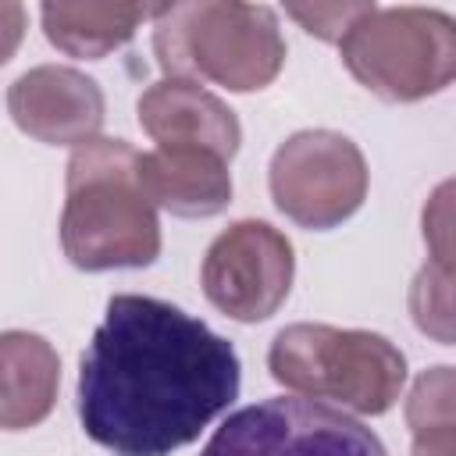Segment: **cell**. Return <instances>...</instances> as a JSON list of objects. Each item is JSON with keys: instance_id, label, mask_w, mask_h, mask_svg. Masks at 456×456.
<instances>
[{"instance_id": "1", "label": "cell", "mask_w": 456, "mask_h": 456, "mask_svg": "<svg viewBox=\"0 0 456 456\" xmlns=\"http://www.w3.org/2000/svg\"><path fill=\"white\" fill-rule=\"evenodd\" d=\"M228 338L175 303L110 296L78 367L82 431L114 456H171L239 395Z\"/></svg>"}, {"instance_id": "2", "label": "cell", "mask_w": 456, "mask_h": 456, "mask_svg": "<svg viewBox=\"0 0 456 456\" xmlns=\"http://www.w3.org/2000/svg\"><path fill=\"white\" fill-rule=\"evenodd\" d=\"M61 246L78 271L146 267L160 256L157 207L139 185V150L125 139L75 146L64 182Z\"/></svg>"}, {"instance_id": "3", "label": "cell", "mask_w": 456, "mask_h": 456, "mask_svg": "<svg viewBox=\"0 0 456 456\" xmlns=\"http://www.w3.org/2000/svg\"><path fill=\"white\" fill-rule=\"evenodd\" d=\"M153 53L164 78L253 93L278 78L285 64V36L278 14L264 4L192 0L167 4L153 14Z\"/></svg>"}, {"instance_id": "4", "label": "cell", "mask_w": 456, "mask_h": 456, "mask_svg": "<svg viewBox=\"0 0 456 456\" xmlns=\"http://www.w3.org/2000/svg\"><path fill=\"white\" fill-rule=\"evenodd\" d=\"M267 370L303 399H331L363 417L388 413L406 385V356L385 335L306 321L274 335Z\"/></svg>"}, {"instance_id": "5", "label": "cell", "mask_w": 456, "mask_h": 456, "mask_svg": "<svg viewBox=\"0 0 456 456\" xmlns=\"http://www.w3.org/2000/svg\"><path fill=\"white\" fill-rule=\"evenodd\" d=\"M349 75L388 103L449 89L456 75V21L438 7L370 4L338 39Z\"/></svg>"}, {"instance_id": "6", "label": "cell", "mask_w": 456, "mask_h": 456, "mask_svg": "<svg viewBox=\"0 0 456 456\" xmlns=\"http://www.w3.org/2000/svg\"><path fill=\"white\" fill-rule=\"evenodd\" d=\"M200 456H388L356 417L321 399L271 395L235 410Z\"/></svg>"}, {"instance_id": "7", "label": "cell", "mask_w": 456, "mask_h": 456, "mask_svg": "<svg viewBox=\"0 0 456 456\" xmlns=\"http://www.w3.org/2000/svg\"><path fill=\"white\" fill-rule=\"evenodd\" d=\"M274 207L310 232L349 221L367 200V160L360 146L331 128H303L271 157Z\"/></svg>"}, {"instance_id": "8", "label": "cell", "mask_w": 456, "mask_h": 456, "mask_svg": "<svg viewBox=\"0 0 456 456\" xmlns=\"http://www.w3.org/2000/svg\"><path fill=\"white\" fill-rule=\"evenodd\" d=\"M296 253L285 232L267 221H235L207 249L200 267L203 296L232 321H267L289 296Z\"/></svg>"}, {"instance_id": "9", "label": "cell", "mask_w": 456, "mask_h": 456, "mask_svg": "<svg viewBox=\"0 0 456 456\" xmlns=\"http://www.w3.org/2000/svg\"><path fill=\"white\" fill-rule=\"evenodd\" d=\"M7 114L46 146H82L100 135L107 103L89 75L68 64H39L11 82Z\"/></svg>"}, {"instance_id": "10", "label": "cell", "mask_w": 456, "mask_h": 456, "mask_svg": "<svg viewBox=\"0 0 456 456\" xmlns=\"http://www.w3.org/2000/svg\"><path fill=\"white\" fill-rule=\"evenodd\" d=\"M139 125L157 146H200L224 160L235 157L242 142V128L235 110L189 78H160L153 82L139 103Z\"/></svg>"}, {"instance_id": "11", "label": "cell", "mask_w": 456, "mask_h": 456, "mask_svg": "<svg viewBox=\"0 0 456 456\" xmlns=\"http://www.w3.org/2000/svg\"><path fill=\"white\" fill-rule=\"evenodd\" d=\"M139 185L153 207L175 217H214L232 203L228 160L200 146H157L139 153Z\"/></svg>"}, {"instance_id": "12", "label": "cell", "mask_w": 456, "mask_h": 456, "mask_svg": "<svg viewBox=\"0 0 456 456\" xmlns=\"http://www.w3.org/2000/svg\"><path fill=\"white\" fill-rule=\"evenodd\" d=\"M61 356L36 331H0V431L43 424L57 403Z\"/></svg>"}, {"instance_id": "13", "label": "cell", "mask_w": 456, "mask_h": 456, "mask_svg": "<svg viewBox=\"0 0 456 456\" xmlns=\"http://www.w3.org/2000/svg\"><path fill=\"white\" fill-rule=\"evenodd\" d=\"M157 11L160 7L150 4H43L39 18L46 39L61 53L100 61L110 50L125 46L135 28Z\"/></svg>"}, {"instance_id": "14", "label": "cell", "mask_w": 456, "mask_h": 456, "mask_svg": "<svg viewBox=\"0 0 456 456\" xmlns=\"http://www.w3.org/2000/svg\"><path fill=\"white\" fill-rule=\"evenodd\" d=\"M406 424L413 431V456H452V367H431L413 381L406 399Z\"/></svg>"}, {"instance_id": "15", "label": "cell", "mask_w": 456, "mask_h": 456, "mask_svg": "<svg viewBox=\"0 0 456 456\" xmlns=\"http://www.w3.org/2000/svg\"><path fill=\"white\" fill-rule=\"evenodd\" d=\"M449 281H452V271L449 264H435V267H424L410 289V310H413V321L420 331L435 335L442 346L452 342V314H449Z\"/></svg>"}, {"instance_id": "16", "label": "cell", "mask_w": 456, "mask_h": 456, "mask_svg": "<svg viewBox=\"0 0 456 456\" xmlns=\"http://www.w3.org/2000/svg\"><path fill=\"white\" fill-rule=\"evenodd\" d=\"M370 4H289L285 14L296 18L310 36L317 39H328V43H338L346 36V28L367 11Z\"/></svg>"}, {"instance_id": "17", "label": "cell", "mask_w": 456, "mask_h": 456, "mask_svg": "<svg viewBox=\"0 0 456 456\" xmlns=\"http://www.w3.org/2000/svg\"><path fill=\"white\" fill-rule=\"evenodd\" d=\"M25 21H28V14L18 0H0V64H7L14 57V50L21 46Z\"/></svg>"}]
</instances>
